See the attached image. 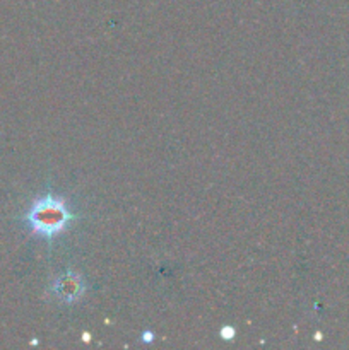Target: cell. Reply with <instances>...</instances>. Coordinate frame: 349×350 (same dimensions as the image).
Returning a JSON list of instances; mask_svg holds the SVG:
<instances>
[{"label": "cell", "instance_id": "1", "mask_svg": "<svg viewBox=\"0 0 349 350\" xmlns=\"http://www.w3.org/2000/svg\"><path fill=\"white\" fill-rule=\"evenodd\" d=\"M72 221H74V214L64 198L53 197V195L36 198L26 214V222L31 232L44 239H53L60 236Z\"/></svg>", "mask_w": 349, "mask_h": 350}, {"label": "cell", "instance_id": "2", "mask_svg": "<svg viewBox=\"0 0 349 350\" xmlns=\"http://www.w3.org/2000/svg\"><path fill=\"white\" fill-rule=\"evenodd\" d=\"M50 293L53 299L62 304H75L81 301L86 294L84 277L74 270L62 272L60 275L55 277L50 284Z\"/></svg>", "mask_w": 349, "mask_h": 350}, {"label": "cell", "instance_id": "3", "mask_svg": "<svg viewBox=\"0 0 349 350\" xmlns=\"http://www.w3.org/2000/svg\"><path fill=\"white\" fill-rule=\"evenodd\" d=\"M235 335H236V332H235V328L233 327H229V325H224V327L221 328V330H219V337L222 338V340H233V338H235Z\"/></svg>", "mask_w": 349, "mask_h": 350}, {"label": "cell", "instance_id": "4", "mask_svg": "<svg viewBox=\"0 0 349 350\" xmlns=\"http://www.w3.org/2000/svg\"><path fill=\"white\" fill-rule=\"evenodd\" d=\"M142 340L144 342H153L154 340V334H153V332H144V334H142Z\"/></svg>", "mask_w": 349, "mask_h": 350}, {"label": "cell", "instance_id": "5", "mask_svg": "<svg viewBox=\"0 0 349 350\" xmlns=\"http://www.w3.org/2000/svg\"><path fill=\"white\" fill-rule=\"evenodd\" d=\"M82 340H84V342H89V340H91V335H89V334H84V335H82Z\"/></svg>", "mask_w": 349, "mask_h": 350}]
</instances>
